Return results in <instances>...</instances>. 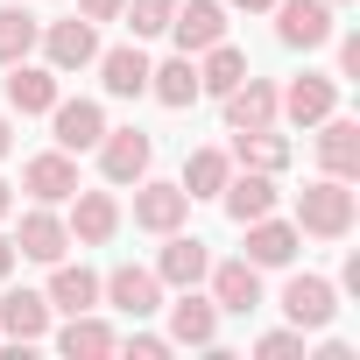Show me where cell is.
I'll use <instances>...</instances> for the list:
<instances>
[{
	"mask_svg": "<svg viewBox=\"0 0 360 360\" xmlns=\"http://www.w3.org/2000/svg\"><path fill=\"white\" fill-rule=\"evenodd\" d=\"M276 43L283 50H325L332 36H339V22H332V0H276Z\"/></svg>",
	"mask_w": 360,
	"mask_h": 360,
	"instance_id": "2",
	"label": "cell"
},
{
	"mask_svg": "<svg viewBox=\"0 0 360 360\" xmlns=\"http://www.w3.org/2000/svg\"><path fill=\"white\" fill-rule=\"evenodd\" d=\"M148 162H155V141L141 127H106L99 134V176L106 184H141Z\"/></svg>",
	"mask_w": 360,
	"mask_h": 360,
	"instance_id": "4",
	"label": "cell"
},
{
	"mask_svg": "<svg viewBox=\"0 0 360 360\" xmlns=\"http://www.w3.org/2000/svg\"><path fill=\"white\" fill-rule=\"evenodd\" d=\"M148 92H155L162 106H176V113L205 99V92H198V64H191L184 50H176V57H162V64H148Z\"/></svg>",
	"mask_w": 360,
	"mask_h": 360,
	"instance_id": "25",
	"label": "cell"
},
{
	"mask_svg": "<svg viewBox=\"0 0 360 360\" xmlns=\"http://www.w3.org/2000/svg\"><path fill=\"white\" fill-rule=\"evenodd\" d=\"M205 283H212V304H219V311H233V318H248V311L262 304V269H255L248 255L212 262V269H205Z\"/></svg>",
	"mask_w": 360,
	"mask_h": 360,
	"instance_id": "16",
	"label": "cell"
},
{
	"mask_svg": "<svg viewBox=\"0 0 360 360\" xmlns=\"http://www.w3.org/2000/svg\"><path fill=\"white\" fill-rule=\"evenodd\" d=\"M205 269H212V248L198 240V233H162V255H155V276L169 283V290H198L205 283Z\"/></svg>",
	"mask_w": 360,
	"mask_h": 360,
	"instance_id": "10",
	"label": "cell"
},
{
	"mask_svg": "<svg viewBox=\"0 0 360 360\" xmlns=\"http://www.w3.org/2000/svg\"><path fill=\"white\" fill-rule=\"evenodd\" d=\"M64 248H71V226L57 219V205H29L22 212V233H15V255L22 262H64Z\"/></svg>",
	"mask_w": 360,
	"mask_h": 360,
	"instance_id": "14",
	"label": "cell"
},
{
	"mask_svg": "<svg viewBox=\"0 0 360 360\" xmlns=\"http://www.w3.org/2000/svg\"><path fill=\"white\" fill-rule=\"evenodd\" d=\"M240 78H248V57H240V50H233L226 36H219L212 50H198V92H212V99H226V92L240 85Z\"/></svg>",
	"mask_w": 360,
	"mask_h": 360,
	"instance_id": "28",
	"label": "cell"
},
{
	"mask_svg": "<svg viewBox=\"0 0 360 360\" xmlns=\"http://www.w3.org/2000/svg\"><path fill=\"white\" fill-rule=\"evenodd\" d=\"M8 148H15V120H8V113H0V155H8Z\"/></svg>",
	"mask_w": 360,
	"mask_h": 360,
	"instance_id": "39",
	"label": "cell"
},
{
	"mask_svg": "<svg viewBox=\"0 0 360 360\" xmlns=\"http://www.w3.org/2000/svg\"><path fill=\"white\" fill-rule=\"evenodd\" d=\"M219 339V304L198 290H176L169 304V346H212Z\"/></svg>",
	"mask_w": 360,
	"mask_h": 360,
	"instance_id": "20",
	"label": "cell"
},
{
	"mask_svg": "<svg viewBox=\"0 0 360 360\" xmlns=\"http://www.w3.org/2000/svg\"><path fill=\"white\" fill-rule=\"evenodd\" d=\"M64 92H57V71L50 64H8V113H50Z\"/></svg>",
	"mask_w": 360,
	"mask_h": 360,
	"instance_id": "22",
	"label": "cell"
},
{
	"mask_svg": "<svg viewBox=\"0 0 360 360\" xmlns=\"http://www.w3.org/2000/svg\"><path fill=\"white\" fill-rule=\"evenodd\" d=\"M226 8H240V15H269L276 0H226Z\"/></svg>",
	"mask_w": 360,
	"mask_h": 360,
	"instance_id": "37",
	"label": "cell"
},
{
	"mask_svg": "<svg viewBox=\"0 0 360 360\" xmlns=\"http://www.w3.org/2000/svg\"><path fill=\"white\" fill-rule=\"evenodd\" d=\"M184 57H198V50H212L219 36H226V0H176V15H169V29H162Z\"/></svg>",
	"mask_w": 360,
	"mask_h": 360,
	"instance_id": "5",
	"label": "cell"
},
{
	"mask_svg": "<svg viewBox=\"0 0 360 360\" xmlns=\"http://www.w3.org/2000/svg\"><path fill=\"white\" fill-rule=\"evenodd\" d=\"M22 191H29L36 205H64V198L78 191V155H64V148L29 155V162H22Z\"/></svg>",
	"mask_w": 360,
	"mask_h": 360,
	"instance_id": "11",
	"label": "cell"
},
{
	"mask_svg": "<svg viewBox=\"0 0 360 360\" xmlns=\"http://www.w3.org/2000/svg\"><path fill=\"white\" fill-rule=\"evenodd\" d=\"M57 346H64L71 360H99V353H113V346H120V332H113L106 318H92V311H71V325L57 332Z\"/></svg>",
	"mask_w": 360,
	"mask_h": 360,
	"instance_id": "29",
	"label": "cell"
},
{
	"mask_svg": "<svg viewBox=\"0 0 360 360\" xmlns=\"http://www.w3.org/2000/svg\"><path fill=\"white\" fill-rule=\"evenodd\" d=\"M219 205H226L233 226L276 212V176H269V169H233V176H226V191H219Z\"/></svg>",
	"mask_w": 360,
	"mask_h": 360,
	"instance_id": "21",
	"label": "cell"
},
{
	"mask_svg": "<svg viewBox=\"0 0 360 360\" xmlns=\"http://www.w3.org/2000/svg\"><path fill=\"white\" fill-rule=\"evenodd\" d=\"M283 318H290L297 332H325V325L339 318V290H332L325 276H290V283H283Z\"/></svg>",
	"mask_w": 360,
	"mask_h": 360,
	"instance_id": "8",
	"label": "cell"
},
{
	"mask_svg": "<svg viewBox=\"0 0 360 360\" xmlns=\"http://www.w3.org/2000/svg\"><path fill=\"white\" fill-rule=\"evenodd\" d=\"M318 162H325V176H360V120H346L339 106L318 120Z\"/></svg>",
	"mask_w": 360,
	"mask_h": 360,
	"instance_id": "18",
	"label": "cell"
},
{
	"mask_svg": "<svg viewBox=\"0 0 360 360\" xmlns=\"http://www.w3.org/2000/svg\"><path fill=\"white\" fill-rule=\"evenodd\" d=\"M15 212V184H8V176H0V219H8Z\"/></svg>",
	"mask_w": 360,
	"mask_h": 360,
	"instance_id": "38",
	"label": "cell"
},
{
	"mask_svg": "<svg viewBox=\"0 0 360 360\" xmlns=\"http://www.w3.org/2000/svg\"><path fill=\"white\" fill-rule=\"evenodd\" d=\"M50 127H57V148H64V155H85V148H99V134H106V106H99V99H57V106H50Z\"/></svg>",
	"mask_w": 360,
	"mask_h": 360,
	"instance_id": "13",
	"label": "cell"
},
{
	"mask_svg": "<svg viewBox=\"0 0 360 360\" xmlns=\"http://www.w3.org/2000/svg\"><path fill=\"white\" fill-rule=\"evenodd\" d=\"M255 353H262V360H283V353H304V332H297V325H290V332H262V339H255Z\"/></svg>",
	"mask_w": 360,
	"mask_h": 360,
	"instance_id": "32",
	"label": "cell"
},
{
	"mask_svg": "<svg viewBox=\"0 0 360 360\" xmlns=\"http://www.w3.org/2000/svg\"><path fill=\"white\" fill-rule=\"evenodd\" d=\"M339 78H360V36H339Z\"/></svg>",
	"mask_w": 360,
	"mask_h": 360,
	"instance_id": "35",
	"label": "cell"
},
{
	"mask_svg": "<svg viewBox=\"0 0 360 360\" xmlns=\"http://www.w3.org/2000/svg\"><path fill=\"white\" fill-rule=\"evenodd\" d=\"M233 169H269V176H283L290 169V141L276 134V127H233Z\"/></svg>",
	"mask_w": 360,
	"mask_h": 360,
	"instance_id": "23",
	"label": "cell"
},
{
	"mask_svg": "<svg viewBox=\"0 0 360 360\" xmlns=\"http://www.w3.org/2000/svg\"><path fill=\"white\" fill-rule=\"evenodd\" d=\"M120 8H127V0H78L85 22H120Z\"/></svg>",
	"mask_w": 360,
	"mask_h": 360,
	"instance_id": "34",
	"label": "cell"
},
{
	"mask_svg": "<svg viewBox=\"0 0 360 360\" xmlns=\"http://www.w3.org/2000/svg\"><path fill=\"white\" fill-rule=\"evenodd\" d=\"M8 276H15V240L0 233V283H8Z\"/></svg>",
	"mask_w": 360,
	"mask_h": 360,
	"instance_id": "36",
	"label": "cell"
},
{
	"mask_svg": "<svg viewBox=\"0 0 360 360\" xmlns=\"http://www.w3.org/2000/svg\"><path fill=\"white\" fill-rule=\"evenodd\" d=\"M50 297L43 290H0V339H15V346H36L50 332Z\"/></svg>",
	"mask_w": 360,
	"mask_h": 360,
	"instance_id": "17",
	"label": "cell"
},
{
	"mask_svg": "<svg viewBox=\"0 0 360 360\" xmlns=\"http://www.w3.org/2000/svg\"><path fill=\"white\" fill-rule=\"evenodd\" d=\"M99 297H106L113 311H127V318H155V311H162V276L120 262L113 276H99Z\"/></svg>",
	"mask_w": 360,
	"mask_h": 360,
	"instance_id": "7",
	"label": "cell"
},
{
	"mask_svg": "<svg viewBox=\"0 0 360 360\" xmlns=\"http://www.w3.org/2000/svg\"><path fill=\"white\" fill-rule=\"evenodd\" d=\"M36 50H43V64H50L57 78H64V71H85V64L99 57V22H85V15H71V22H43Z\"/></svg>",
	"mask_w": 360,
	"mask_h": 360,
	"instance_id": "3",
	"label": "cell"
},
{
	"mask_svg": "<svg viewBox=\"0 0 360 360\" xmlns=\"http://www.w3.org/2000/svg\"><path fill=\"white\" fill-rule=\"evenodd\" d=\"M184 219H191L184 184H155V176H141V184H134V226H141V233H176Z\"/></svg>",
	"mask_w": 360,
	"mask_h": 360,
	"instance_id": "12",
	"label": "cell"
},
{
	"mask_svg": "<svg viewBox=\"0 0 360 360\" xmlns=\"http://www.w3.org/2000/svg\"><path fill=\"white\" fill-rule=\"evenodd\" d=\"M127 353H134V360H162V353H169V332H134Z\"/></svg>",
	"mask_w": 360,
	"mask_h": 360,
	"instance_id": "33",
	"label": "cell"
},
{
	"mask_svg": "<svg viewBox=\"0 0 360 360\" xmlns=\"http://www.w3.org/2000/svg\"><path fill=\"white\" fill-rule=\"evenodd\" d=\"M332 106H339V78H325V71H304V78H290V85L276 92V113H283L290 127H318Z\"/></svg>",
	"mask_w": 360,
	"mask_h": 360,
	"instance_id": "6",
	"label": "cell"
},
{
	"mask_svg": "<svg viewBox=\"0 0 360 360\" xmlns=\"http://www.w3.org/2000/svg\"><path fill=\"white\" fill-rule=\"evenodd\" d=\"M36 36H43V22H36V15H22V8H0V64H22V57H36Z\"/></svg>",
	"mask_w": 360,
	"mask_h": 360,
	"instance_id": "30",
	"label": "cell"
},
{
	"mask_svg": "<svg viewBox=\"0 0 360 360\" xmlns=\"http://www.w3.org/2000/svg\"><path fill=\"white\" fill-rule=\"evenodd\" d=\"M226 176H233V155H226V148H191L176 184H184V198L198 205V198H219V191H226Z\"/></svg>",
	"mask_w": 360,
	"mask_h": 360,
	"instance_id": "27",
	"label": "cell"
},
{
	"mask_svg": "<svg viewBox=\"0 0 360 360\" xmlns=\"http://www.w3.org/2000/svg\"><path fill=\"white\" fill-rule=\"evenodd\" d=\"M240 233H248V262H255V269H290V262H297V248H304L297 219H276V212L248 219Z\"/></svg>",
	"mask_w": 360,
	"mask_h": 360,
	"instance_id": "15",
	"label": "cell"
},
{
	"mask_svg": "<svg viewBox=\"0 0 360 360\" xmlns=\"http://www.w3.org/2000/svg\"><path fill=\"white\" fill-rule=\"evenodd\" d=\"M64 205H71L64 226H71L78 248H106V240L120 233V198H113V191H71Z\"/></svg>",
	"mask_w": 360,
	"mask_h": 360,
	"instance_id": "9",
	"label": "cell"
},
{
	"mask_svg": "<svg viewBox=\"0 0 360 360\" xmlns=\"http://www.w3.org/2000/svg\"><path fill=\"white\" fill-rule=\"evenodd\" d=\"M43 297H50V311H64V318H71V311H99V276H92L85 262H50V290H43Z\"/></svg>",
	"mask_w": 360,
	"mask_h": 360,
	"instance_id": "24",
	"label": "cell"
},
{
	"mask_svg": "<svg viewBox=\"0 0 360 360\" xmlns=\"http://www.w3.org/2000/svg\"><path fill=\"white\" fill-rule=\"evenodd\" d=\"M169 15H176V0H127V8H120V22H127L134 36H162Z\"/></svg>",
	"mask_w": 360,
	"mask_h": 360,
	"instance_id": "31",
	"label": "cell"
},
{
	"mask_svg": "<svg viewBox=\"0 0 360 360\" xmlns=\"http://www.w3.org/2000/svg\"><path fill=\"white\" fill-rule=\"evenodd\" d=\"M332 8H353V0H332Z\"/></svg>",
	"mask_w": 360,
	"mask_h": 360,
	"instance_id": "40",
	"label": "cell"
},
{
	"mask_svg": "<svg viewBox=\"0 0 360 360\" xmlns=\"http://www.w3.org/2000/svg\"><path fill=\"white\" fill-rule=\"evenodd\" d=\"M92 64H99V85H106L113 99H141V92H148V50H141V36L120 43V50H99Z\"/></svg>",
	"mask_w": 360,
	"mask_h": 360,
	"instance_id": "19",
	"label": "cell"
},
{
	"mask_svg": "<svg viewBox=\"0 0 360 360\" xmlns=\"http://www.w3.org/2000/svg\"><path fill=\"white\" fill-rule=\"evenodd\" d=\"M226 127H276V85L248 71V78L226 92Z\"/></svg>",
	"mask_w": 360,
	"mask_h": 360,
	"instance_id": "26",
	"label": "cell"
},
{
	"mask_svg": "<svg viewBox=\"0 0 360 360\" xmlns=\"http://www.w3.org/2000/svg\"><path fill=\"white\" fill-rule=\"evenodd\" d=\"M353 212H360V198L346 176H318V184L297 191V233H311V240H346Z\"/></svg>",
	"mask_w": 360,
	"mask_h": 360,
	"instance_id": "1",
	"label": "cell"
}]
</instances>
